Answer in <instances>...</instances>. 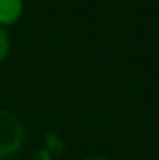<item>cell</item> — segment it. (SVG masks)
I'll return each instance as SVG.
<instances>
[{"label": "cell", "instance_id": "1", "mask_svg": "<svg viewBox=\"0 0 159 160\" xmlns=\"http://www.w3.org/2000/svg\"><path fill=\"white\" fill-rule=\"evenodd\" d=\"M26 128L21 118L0 108V158H10L24 148Z\"/></svg>", "mask_w": 159, "mask_h": 160}, {"label": "cell", "instance_id": "2", "mask_svg": "<svg viewBox=\"0 0 159 160\" xmlns=\"http://www.w3.org/2000/svg\"><path fill=\"white\" fill-rule=\"evenodd\" d=\"M24 12V0H0V26L16 24Z\"/></svg>", "mask_w": 159, "mask_h": 160}, {"label": "cell", "instance_id": "3", "mask_svg": "<svg viewBox=\"0 0 159 160\" xmlns=\"http://www.w3.org/2000/svg\"><path fill=\"white\" fill-rule=\"evenodd\" d=\"M43 147L48 148L53 155H62L63 148H65V143L62 142V138H60L56 133H46V135H45V145Z\"/></svg>", "mask_w": 159, "mask_h": 160}, {"label": "cell", "instance_id": "4", "mask_svg": "<svg viewBox=\"0 0 159 160\" xmlns=\"http://www.w3.org/2000/svg\"><path fill=\"white\" fill-rule=\"evenodd\" d=\"M10 55V36L3 26H0V67Z\"/></svg>", "mask_w": 159, "mask_h": 160}, {"label": "cell", "instance_id": "5", "mask_svg": "<svg viewBox=\"0 0 159 160\" xmlns=\"http://www.w3.org/2000/svg\"><path fill=\"white\" fill-rule=\"evenodd\" d=\"M53 157H55V155H53L51 152L48 150V148L41 147V148H38V150L34 152L33 160H53Z\"/></svg>", "mask_w": 159, "mask_h": 160}, {"label": "cell", "instance_id": "6", "mask_svg": "<svg viewBox=\"0 0 159 160\" xmlns=\"http://www.w3.org/2000/svg\"><path fill=\"white\" fill-rule=\"evenodd\" d=\"M82 160H109L108 157H103V155H89V157L82 158Z\"/></svg>", "mask_w": 159, "mask_h": 160}, {"label": "cell", "instance_id": "7", "mask_svg": "<svg viewBox=\"0 0 159 160\" xmlns=\"http://www.w3.org/2000/svg\"><path fill=\"white\" fill-rule=\"evenodd\" d=\"M0 160H9V158H0Z\"/></svg>", "mask_w": 159, "mask_h": 160}]
</instances>
